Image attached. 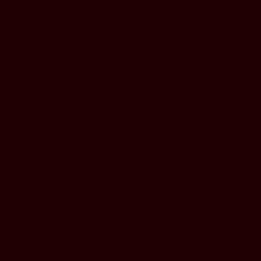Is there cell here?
I'll return each instance as SVG.
<instances>
[]
</instances>
